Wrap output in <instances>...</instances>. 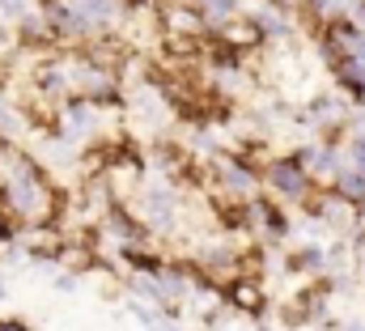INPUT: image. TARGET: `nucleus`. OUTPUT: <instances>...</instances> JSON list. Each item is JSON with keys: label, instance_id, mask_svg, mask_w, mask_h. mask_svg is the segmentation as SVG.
<instances>
[{"label": "nucleus", "instance_id": "nucleus-5", "mask_svg": "<svg viewBox=\"0 0 365 331\" xmlns=\"http://www.w3.org/2000/svg\"><path fill=\"white\" fill-rule=\"evenodd\" d=\"M230 302H234L242 315H264L268 293H264V285H259L255 276H238V280H230Z\"/></svg>", "mask_w": 365, "mask_h": 331}, {"label": "nucleus", "instance_id": "nucleus-7", "mask_svg": "<svg viewBox=\"0 0 365 331\" xmlns=\"http://www.w3.org/2000/svg\"><path fill=\"white\" fill-rule=\"evenodd\" d=\"M60 263H64V268H90L93 247L90 243H64V247H60Z\"/></svg>", "mask_w": 365, "mask_h": 331}, {"label": "nucleus", "instance_id": "nucleus-2", "mask_svg": "<svg viewBox=\"0 0 365 331\" xmlns=\"http://www.w3.org/2000/svg\"><path fill=\"white\" fill-rule=\"evenodd\" d=\"M264 178H268V187H272L276 195H284V200H306L310 195V178H306V166L302 162H268Z\"/></svg>", "mask_w": 365, "mask_h": 331}, {"label": "nucleus", "instance_id": "nucleus-9", "mask_svg": "<svg viewBox=\"0 0 365 331\" xmlns=\"http://www.w3.org/2000/svg\"><path fill=\"white\" fill-rule=\"evenodd\" d=\"M0 9H4L9 17H26V0H0Z\"/></svg>", "mask_w": 365, "mask_h": 331}, {"label": "nucleus", "instance_id": "nucleus-3", "mask_svg": "<svg viewBox=\"0 0 365 331\" xmlns=\"http://www.w3.org/2000/svg\"><path fill=\"white\" fill-rule=\"evenodd\" d=\"M217 43H221V51H255L264 43V30L251 17H230L217 26Z\"/></svg>", "mask_w": 365, "mask_h": 331}, {"label": "nucleus", "instance_id": "nucleus-4", "mask_svg": "<svg viewBox=\"0 0 365 331\" xmlns=\"http://www.w3.org/2000/svg\"><path fill=\"white\" fill-rule=\"evenodd\" d=\"M314 217H319V221H327L331 230H353V225L361 221V208H357V204H349L344 195L327 191V195H319V200H314Z\"/></svg>", "mask_w": 365, "mask_h": 331}, {"label": "nucleus", "instance_id": "nucleus-10", "mask_svg": "<svg viewBox=\"0 0 365 331\" xmlns=\"http://www.w3.org/2000/svg\"><path fill=\"white\" fill-rule=\"evenodd\" d=\"M353 162H357V170H365V136L353 141Z\"/></svg>", "mask_w": 365, "mask_h": 331}, {"label": "nucleus", "instance_id": "nucleus-11", "mask_svg": "<svg viewBox=\"0 0 365 331\" xmlns=\"http://www.w3.org/2000/svg\"><path fill=\"white\" fill-rule=\"evenodd\" d=\"M349 331H361V327H349Z\"/></svg>", "mask_w": 365, "mask_h": 331}, {"label": "nucleus", "instance_id": "nucleus-8", "mask_svg": "<svg viewBox=\"0 0 365 331\" xmlns=\"http://www.w3.org/2000/svg\"><path fill=\"white\" fill-rule=\"evenodd\" d=\"M200 17L204 21H230L234 17V0H200Z\"/></svg>", "mask_w": 365, "mask_h": 331}, {"label": "nucleus", "instance_id": "nucleus-1", "mask_svg": "<svg viewBox=\"0 0 365 331\" xmlns=\"http://www.w3.org/2000/svg\"><path fill=\"white\" fill-rule=\"evenodd\" d=\"M162 26H166L170 39H182V43H200L204 30H208V21L200 17V9H191L187 0H166L162 4Z\"/></svg>", "mask_w": 365, "mask_h": 331}, {"label": "nucleus", "instance_id": "nucleus-6", "mask_svg": "<svg viewBox=\"0 0 365 331\" xmlns=\"http://www.w3.org/2000/svg\"><path fill=\"white\" fill-rule=\"evenodd\" d=\"M331 191L361 208V204H365V170H340V174H336V183H331Z\"/></svg>", "mask_w": 365, "mask_h": 331}]
</instances>
